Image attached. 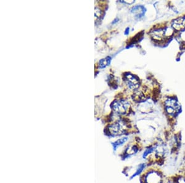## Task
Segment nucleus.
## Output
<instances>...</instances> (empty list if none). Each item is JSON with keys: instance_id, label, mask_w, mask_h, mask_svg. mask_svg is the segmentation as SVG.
Returning a JSON list of instances; mask_svg holds the SVG:
<instances>
[{"instance_id": "obj_1", "label": "nucleus", "mask_w": 185, "mask_h": 183, "mask_svg": "<svg viewBox=\"0 0 185 183\" xmlns=\"http://www.w3.org/2000/svg\"><path fill=\"white\" fill-rule=\"evenodd\" d=\"M130 106V103L124 99L116 100L112 104V108L115 112L120 115H125L127 113Z\"/></svg>"}, {"instance_id": "obj_2", "label": "nucleus", "mask_w": 185, "mask_h": 183, "mask_svg": "<svg viewBox=\"0 0 185 183\" xmlns=\"http://www.w3.org/2000/svg\"><path fill=\"white\" fill-rule=\"evenodd\" d=\"M165 107L167 112L170 115L177 113L180 109L178 102L175 99L169 98L165 102Z\"/></svg>"}, {"instance_id": "obj_3", "label": "nucleus", "mask_w": 185, "mask_h": 183, "mask_svg": "<svg viewBox=\"0 0 185 183\" xmlns=\"http://www.w3.org/2000/svg\"><path fill=\"white\" fill-rule=\"evenodd\" d=\"M125 125L122 121L117 122L108 127V130L111 135L113 136H119L123 135L125 132Z\"/></svg>"}, {"instance_id": "obj_4", "label": "nucleus", "mask_w": 185, "mask_h": 183, "mask_svg": "<svg viewBox=\"0 0 185 183\" xmlns=\"http://www.w3.org/2000/svg\"><path fill=\"white\" fill-rule=\"evenodd\" d=\"M125 81L129 88L137 89L139 86V81L138 78L131 73H126L125 75Z\"/></svg>"}, {"instance_id": "obj_5", "label": "nucleus", "mask_w": 185, "mask_h": 183, "mask_svg": "<svg viewBox=\"0 0 185 183\" xmlns=\"http://www.w3.org/2000/svg\"><path fill=\"white\" fill-rule=\"evenodd\" d=\"M145 181L146 183H161L162 177L159 173L152 171L145 176Z\"/></svg>"}, {"instance_id": "obj_6", "label": "nucleus", "mask_w": 185, "mask_h": 183, "mask_svg": "<svg viewBox=\"0 0 185 183\" xmlns=\"http://www.w3.org/2000/svg\"><path fill=\"white\" fill-rule=\"evenodd\" d=\"M150 34H151V36H152L153 38L155 40H162L164 37L165 31L162 29L156 30L151 32Z\"/></svg>"}, {"instance_id": "obj_7", "label": "nucleus", "mask_w": 185, "mask_h": 183, "mask_svg": "<svg viewBox=\"0 0 185 183\" xmlns=\"http://www.w3.org/2000/svg\"><path fill=\"white\" fill-rule=\"evenodd\" d=\"M184 20V18H178L177 19L173 20V22H172V26H173V27L175 29L177 30H180L181 28L183 27Z\"/></svg>"}, {"instance_id": "obj_8", "label": "nucleus", "mask_w": 185, "mask_h": 183, "mask_svg": "<svg viewBox=\"0 0 185 183\" xmlns=\"http://www.w3.org/2000/svg\"><path fill=\"white\" fill-rule=\"evenodd\" d=\"M111 61V57H106L104 59H101L99 62V66L101 69H104L107 66H108L110 64Z\"/></svg>"}, {"instance_id": "obj_9", "label": "nucleus", "mask_w": 185, "mask_h": 183, "mask_svg": "<svg viewBox=\"0 0 185 183\" xmlns=\"http://www.w3.org/2000/svg\"><path fill=\"white\" fill-rule=\"evenodd\" d=\"M145 10H146L145 8L143 6H134V7L131 8V12H134V13H137V12H139V15L142 16L145 12Z\"/></svg>"}, {"instance_id": "obj_10", "label": "nucleus", "mask_w": 185, "mask_h": 183, "mask_svg": "<svg viewBox=\"0 0 185 183\" xmlns=\"http://www.w3.org/2000/svg\"><path fill=\"white\" fill-rule=\"evenodd\" d=\"M127 140H128L127 138H123L119 139V140H117V141H115V142L113 144V146H114V149L115 150L119 146L124 144Z\"/></svg>"}, {"instance_id": "obj_11", "label": "nucleus", "mask_w": 185, "mask_h": 183, "mask_svg": "<svg viewBox=\"0 0 185 183\" xmlns=\"http://www.w3.org/2000/svg\"><path fill=\"white\" fill-rule=\"evenodd\" d=\"M145 164H141L139 166H138V168H137V171H136V172H135V173H134L133 175L131 176V179L132 178H133L134 177H135L136 176H137V175H138V174H139L141 172H142V171L143 170V169L145 168Z\"/></svg>"}, {"instance_id": "obj_12", "label": "nucleus", "mask_w": 185, "mask_h": 183, "mask_svg": "<svg viewBox=\"0 0 185 183\" xmlns=\"http://www.w3.org/2000/svg\"><path fill=\"white\" fill-rule=\"evenodd\" d=\"M101 14H102L101 11L99 9H98V8H96L95 9V16L96 17V18H99V17L101 15Z\"/></svg>"}, {"instance_id": "obj_13", "label": "nucleus", "mask_w": 185, "mask_h": 183, "mask_svg": "<svg viewBox=\"0 0 185 183\" xmlns=\"http://www.w3.org/2000/svg\"><path fill=\"white\" fill-rule=\"evenodd\" d=\"M129 28H127V29H126V31H125V35H128V31H129Z\"/></svg>"}, {"instance_id": "obj_14", "label": "nucleus", "mask_w": 185, "mask_h": 183, "mask_svg": "<svg viewBox=\"0 0 185 183\" xmlns=\"http://www.w3.org/2000/svg\"><path fill=\"white\" fill-rule=\"evenodd\" d=\"M166 183H175V182L172 180H169V181H168Z\"/></svg>"}]
</instances>
